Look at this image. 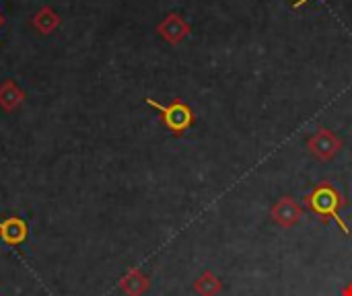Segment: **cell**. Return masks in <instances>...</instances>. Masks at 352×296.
I'll list each match as a JSON object with an SVG mask.
<instances>
[{"label":"cell","instance_id":"1","mask_svg":"<svg viewBox=\"0 0 352 296\" xmlns=\"http://www.w3.org/2000/svg\"><path fill=\"white\" fill-rule=\"evenodd\" d=\"M305 206L316 214V218L322 225H328L330 220H336V225L340 227V231L344 235H351V229L346 227V223L340 218V212L349 206V200L344 198V194L328 179L320 181L307 196H305Z\"/></svg>","mask_w":352,"mask_h":296},{"label":"cell","instance_id":"2","mask_svg":"<svg viewBox=\"0 0 352 296\" xmlns=\"http://www.w3.org/2000/svg\"><path fill=\"white\" fill-rule=\"evenodd\" d=\"M146 105H151L153 109L159 111V122L167 128V132H171V136L179 138L184 136L196 122V113L194 109L184 101V99H173L171 103L163 105L155 99H146Z\"/></svg>","mask_w":352,"mask_h":296},{"label":"cell","instance_id":"3","mask_svg":"<svg viewBox=\"0 0 352 296\" xmlns=\"http://www.w3.org/2000/svg\"><path fill=\"white\" fill-rule=\"evenodd\" d=\"M305 146H307V150H309L318 161L328 163V161H332V159L340 152L342 140H340V136H336L332 130L320 128V130H316V132L307 138Z\"/></svg>","mask_w":352,"mask_h":296},{"label":"cell","instance_id":"4","mask_svg":"<svg viewBox=\"0 0 352 296\" xmlns=\"http://www.w3.org/2000/svg\"><path fill=\"white\" fill-rule=\"evenodd\" d=\"M270 216H272V220H274L278 227H283V229H293V227H297L299 220L303 218V208H301V204H299L295 198L285 196V198H280V200L272 206Z\"/></svg>","mask_w":352,"mask_h":296},{"label":"cell","instance_id":"5","mask_svg":"<svg viewBox=\"0 0 352 296\" xmlns=\"http://www.w3.org/2000/svg\"><path fill=\"white\" fill-rule=\"evenodd\" d=\"M190 31H192L190 23H188L182 14H177V12H169V14L157 25V33H159L169 45H179V43L190 35Z\"/></svg>","mask_w":352,"mask_h":296},{"label":"cell","instance_id":"6","mask_svg":"<svg viewBox=\"0 0 352 296\" xmlns=\"http://www.w3.org/2000/svg\"><path fill=\"white\" fill-rule=\"evenodd\" d=\"M29 227L21 216H6L0 218V241L8 247H16L27 241Z\"/></svg>","mask_w":352,"mask_h":296},{"label":"cell","instance_id":"7","mask_svg":"<svg viewBox=\"0 0 352 296\" xmlns=\"http://www.w3.org/2000/svg\"><path fill=\"white\" fill-rule=\"evenodd\" d=\"M148 288H151V280L148 276H144L140 268H132L120 278V291L126 296H144Z\"/></svg>","mask_w":352,"mask_h":296},{"label":"cell","instance_id":"8","mask_svg":"<svg viewBox=\"0 0 352 296\" xmlns=\"http://www.w3.org/2000/svg\"><path fill=\"white\" fill-rule=\"evenodd\" d=\"M23 103H25V91L14 80H4L0 84V109L6 113H12Z\"/></svg>","mask_w":352,"mask_h":296},{"label":"cell","instance_id":"9","mask_svg":"<svg viewBox=\"0 0 352 296\" xmlns=\"http://www.w3.org/2000/svg\"><path fill=\"white\" fill-rule=\"evenodd\" d=\"M62 19L60 14L52 8V6H41L33 16H31V27L39 33V35H50L60 27Z\"/></svg>","mask_w":352,"mask_h":296},{"label":"cell","instance_id":"10","mask_svg":"<svg viewBox=\"0 0 352 296\" xmlns=\"http://www.w3.org/2000/svg\"><path fill=\"white\" fill-rule=\"evenodd\" d=\"M221 291H223V282L210 270H206L194 280V293L198 296H219Z\"/></svg>","mask_w":352,"mask_h":296},{"label":"cell","instance_id":"11","mask_svg":"<svg viewBox=\"0 0 352 296\" xmlns=\"http://www.w3.org/2000/svg\"><path fill=\"white\" fill-rule=\"evenodd\" d=\"M340 296H352V282H351V284H346V286L342 288V293H340Z\"/></svg>","mask_w":352,"mask_h":296},{"label":"cell","instance_id":"12","mask_svg":"<svg viewBox=\"0 0 352 296\" xmlns=\"http://www.w3.org/2000/svg\"><path fill=\"white\" fill-rule=\"evenodd\" d=\"M307 2H311V0H297L295 4H293V8H301L303 4H307Z\"/></svg>","mask_w":352,"mask_h":296},{"label":"cell","instance_id":"13","mask_svg":"<svg viewBox=\"0 0 352 296\" xmlns=\"http://www.w3.org/2000/svg\"><path fill=\"white\" fill-rule=\"evenodd\" d=\"M4 27V16H2V12H0V29Z\"/></svg>","mask_w":352,"mask_h":296}]
</instances>
